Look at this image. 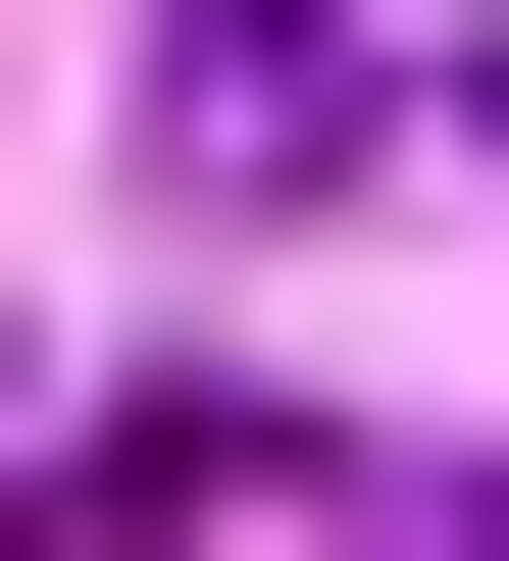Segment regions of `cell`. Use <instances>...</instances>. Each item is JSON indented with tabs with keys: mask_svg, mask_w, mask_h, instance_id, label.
I'll use <instances>...</instances> for the list:
<instances>
[{
	"mask_svg": "<svg viewBox=\"0 0 509 561\" xmlns=\"http://www.w3.org/2000/svg\"><path fill=\"white\" fill-rule=\"evenodd\" d=\"M357 103H407V0H153V153H204V205H305Z\"/></svg>",
	"mask_w": 509,
	"mask_h": 561,
	"instance_id": "obj_1",
	"label": "cell"
},
{
	"mask_svg": "<svg viewBox=\"0 0 509 561\" xmlns=\"http://www.w3.org/2000/svg\"><path fill=\"white\" fill-rule=\"evenodd\" d=\"M255 561H509V511H459V459H255Z\"/></svg>",
	"mask_w": 509,
	"mask_h": 561,
	"instance_id": "obj_2",
	"label": "cell"
}]
</instances>
